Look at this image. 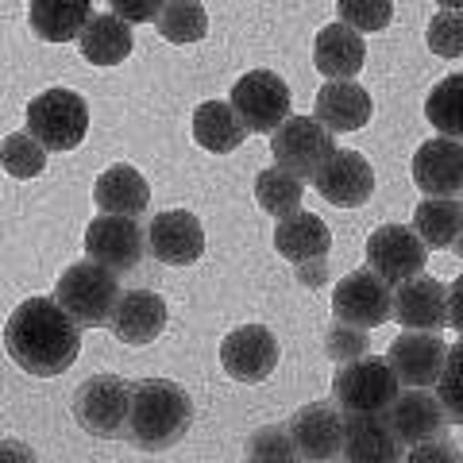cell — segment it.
Returning a JSON list of instances; mask_svg holds the SVG:
<instances>
[{"label":"cell","instance_id":"obj_1","mask_svg":"<svg viewBox=\"0 0 463 463\" xmlns=\"http://www.w3.org/2000/svg\"><path fill=\"white\" fill-rule=\"evenodd\" d=\"M5 352L20 371L54 379L74 367L81 352V325L54 298H27L5 325Z\"/></svg>","mask_w":463,"mask_h":463},{"label":"cell","instance_id":"obj_2","mask_svg":"<svg viewBox=\"0 0 463 463\" xmlns=\"http://www.w3.org/2000/svg\"><path fill=\"white\" fill-rule=\"evenodd\" d=\"M194 421L190 394L170 379H143L132 386V410H128L124 437L143 452H163L178 444Z\"/></svg>","mask_w":463,"mask_h":463},{"label":"cell","instance_id":"obj_3","mask_svg":"<svg viewBox=\"0 0 463 463\" xmlns=\"http://www.w3.org/2000/svg\"><path fill=\"white\" fill-rule=\"evenodd\" d=\"M120 274H112L100 263H74L62 270V279L54 286V301L62 306L81 328H105L112 321V309L120 301Z\"/></svg>","mask_w":463,"mask_h":463},{"label":"cell","instance_id":"obj_4","mask_svg":"<svg viewBox=\"0 0 463 463\" xmlns=\"http://www.w3.org/2000/svg\"><path fill=\"white\" fill-rule=\"evenodd\" d=\"M27 132L47 151H74L90 132V105L74 90H47L27 105Z\"/></svg>","mask_w":463,"mask_h":463},{"label":"cell","instance_id":"obj_5","mask_svg":"<svg viewBox=\"0 0 463 463\" xmlns=\"http://www.w3.org/2000/svg\"><path fill=\"white\" fill-rule=\"evenodd\" d=\"M398 374L386 359L359 355L352 364H340L336 379H332V398L344 413H386L390 402L398 398Z\"/></svg>","mask_w":463,"mask_h":463},{"label":"cell","instance_id":"obj_6","mask_svg":"<svg viewBox=\"0 0 463 463\" xmlns=\"http://www.w3.org/2000/svg\"><path fill=\"white\" fill-rule=\"evenodd\" d=\"M336 132L317 120V116H286V120L270 132V155L274 163L298 174L301 182H313V174L328 163V155L336 151Z\"/></svg>","mask_w":463,"mask_h":463},{"label":"cell","instance_id":"obj_7","mask_svg":"<svg viewBox=\"0 0 463 463\" xmlns=\"http://www.w3.org/2000/svg\"><path fill=\"white\" fill-rule=\"evenodd\" d=\"M132 410V383L116 374H93L74 394V417L90 437H120Z\"/></svg>","mask_w":463,"mask_h":463},{"label":"cell","instance_id":"obj_8","mask_svg":"<svg viewBox=\"0 0 463 463\" xmlns=\"http://www.w3.org/2000/svg\"><path fill=\"white\" fill-rule=\"evenodd\" d=\"M85 255H90L93 263L109 267L112 274H128L147 255V228H139L136 216L100 213L97 221L85 228Z\"/></svg>","mask_w":463,"mask_h":463},{"label":"cell","instance_id":"obj_9","mask_svg":"<svg viewBox=\"0 0 463 463\" xmlns=\"http://www.w3.org/2000/svg\"><path fill=\"white\" fill-rule=\"evenodd\" d=\"M332 317L359 328L386 325V317H394V286L379 279L374 270L344 274L332 289Z\"/></svg>","mask_w":463,"mask_h":463},{"label":"cell","instance_id":"obj_10","mask_svg":"<svg viewBox=\"0 0 463 463\" xmlns=\"http://www.w3.org/2000/svg\"><path fill=\"white\" fill-rule=\"evenodd\" d=\"M232 109L248 132H274L289 116V85L270 70H251L232 85Z\"/></svg>","mask_w":463,"mask_h":463},{"label":"cell","instance_id":"obj_11","mask_svg":"<svg viewBox=\"0 0 463 463\" xmlns=\"http://www.w3.org/2000/svg\"><path fill=\"white\" fill-rule=\"evenodd\" d=\"M367 263L371 270L386 279L390 286H398L413 274H425V263H429V248L425 240L417 236L413 228L405 224H383L371 232L367 240Z\"/></svg>","mask_w":463,"mask_h":463},{"label":"cell","instance_id":"obj_12","mask_svg":"<svg viewBox=\"0 0 463 463\" xmlns=\"http://www.w3.org/2000/svg\"><path fill=\"white\" fill-rule=\"evenodd\" d=\"M221 367L228 379L236 383H263L270 379V371L279 367V340L267 325H243L221 344Z\"/></svg>","mask_w":463,"mask_h":463},{"label":"cell","instance_id":"obj_13","mask_svg":"<svg viewBox=\"0 0 463 463\" xmlns=\"http://www.w3.org/2000/svg\"><path fill=\"white\" fill-rule=\"evenodd\" d=\"M289 437L301 459L325 463V459H340L344 452V410L328 402H309L289 417Z\"/></svg>","mask_w":463,"mask_h":463},{"label":"cell","instance_id":"obj_14","mask_svg":"<svg viewBox=\"0 0 463 463\" xmlns=\"http://www.w3.org/2000/svg\"><path fill=\"white\" fill-rule=\"evenodd\" d=\"M313 185L336 209H359L374 194V170L359 151H332L328 163L313 174Z\"/></svg>","mask_w":463,"mask_h":463},{"label":"cell","instance_id":"obj_15","mask_svg":"<svg viewBox=\"0 0 463 463\" xmlns=\"http://www.w3.org/2000/svg\"><path fill=\"white\" fill-rule=\"evenodd\" d=\"M147 251L166 267H190L205 251V228L194 213L166 209L147 224Z\"/></svg>","mask_w":463,"mask_h":463},{"label":"cell","instance_id":"obj_16","mask_svg":"<svg viewBox=\"0 0 463 463\" xmlns=\"http://www.w3.org/2000/svg\"><path fill=\"white\" fill-rule=\"evenodd\" d=\"M448 344L437 336V332L425 328H405L402 336L390 344L386 364L394 367L402 386H437L440 367H444Z\"/></svg>","mask_w":463,"mask_h":463},{"label":"cell","instance_id":"obj_17","mask_svg":"<svg viewBox=\"0 0 463 463\" xmlns=\"http://www.w3.org/2000/svg\"><path fill=\"white\" fill-rule=\"evenodd\" d=\"M413 182L425 197L463 194V143L448 136L421 143L413 155Z\"/></svg>","mask_w":463,"mask_h":463},{"label":"cell","instance_id":"obj_18","mask_svg":"<svg viewBox=\"0 0 463 463\" xmlns=\"http://www.w3.org/2000/svg\"><path fill=\"white\" fill-rule=\"evenodd\" d=\"M386 421L405 448H413V444H425L432 437H440L448 417H444L440 398H432L425 386H410V390H398V398L390 402Z\"/></svg>","mask_w":463,"mask_h":463},{"label":"cell","instance_id":"obj_19","mask_svg":"<svg viewBox=\"0 0 463 463\" xmlns=\"http://www.w3.org/2000/svg\"><path fill=\"white\" fill-rule=\"evenodd\" d=\"M109 328L120 344H132V347L151 344L163 336V328H166V301L151 294V289H128V294H120V301H116Z\"/></svg>","mask_w":463,"mask_h":463},{"label":"cell","instance_id":"obj_20","mask_svg":"<svg viewBox=\"0 0 463 463\" xmlns=\"http://www.w3.org/2000/svg\"><path fill=\"white\" fill-rule=\"evenodd\" d=\"M394 321L402 328H425L437 332L448 325V289L437 279L413 274L394 289Z\"/></svg>","mask_w":463,"mask_h":463},{"label":"cell","instance_id":"obj_21","mask_svg":"<svg viewBox=\"0 0 463 463\" xmlns=\"http://www.w3.org/2000/svg\"><path fill=\"white\" fill-rule=\"evenodd\" d=\"M340 456L352 463H394L402 459V440L394 437L386 413H347Z\"/></svg>","mask_w":463,"mask_h":463},{"label":"cell","instance_id":"obj_22","mask_svg":"<svg viewBox=\"0 0 463 463\" xmlns=\"http://www.w3.org/2000/svg\"><path fill=\"white\" fill-rule=\"evenodd\" d=\"M313 116L328 132H359L371 120V93L352 78H328L317 93Z\"/></svg>","mask_w":463,"mask_h":463},{"label":"cell","instance_id":"obj_23","mask_svg":"<svg viewBox=\"0 0 463 463\" xmlns=\"http://www.w3.org/2000/svg\"><path fill=\"white\" fill-rule=\"evenodd\" d=\"M328 248H332V232L321 216H313L306 209L289 213L279 221L274 228V251H279L286 263H313V259H328Z\"/></svg>","mask_w":463,"mask_h":463},{"label":"cell","instance_id":"obj_24","mask_svg":"<svg viewBox=\"0 0 463 463\" xmlns=\"http://www.w3.org/2000/svg\"><path fill=\"white\" fill-rule=\"evenodd\" d=\"M367 62V43L355 27L340 24H328L321 35H317V47H313V66L321 70L325 78H355Z\"/></svg>","mask_w":463,"mask_h":463},{"label":"cell","instance_id":"obj_25","mask_svg":"<svg viewBox=\"0 0 463 463\" xmlns=\"http://www.w3.org/2000/svg\"><path fill=\"white\" fill-rule=\"evenodd\" d=\"M93 201H97L100 213L139 216V213H147V205H151V185H147V178H143L136 166L116 163V166H109V170L97 178Z\"/></svg>","mask_w":463,"mask_h":463},{"label":"cell","instance_id":"obj_26","mask_svg":"<svg viewBox=\"0 0 463 463\" xmlns=\"http://www.w3.org/2000/svg\"><path fill=\"white\" fill-rule=\"evenodd\" d=\"M81 58L93 66H120L128 54H132L136 39H132V24L120 20L116 12H105V16H90L78 35Z\"/></svg>","mask_w":463,"mask_h":463},{"label":"cell","instance_id":"obj_27","mask_svg":"<svg viewBox=\"0 0 463 463\" xmlns=\"http://www.w3.org/2000/svg\"><path fill=\"white\" fill-rule=\"evenodd\" d=\"M90 16H93L90 0H32V5H27L32 32L43 43H70V39H78Z\"/></svg>","mask_w":463,"mask_h":463},{"label":"cell","instance_id":"obj_28","mask_svg":"<svg viewBox=\"0 0 463 463\" xmlns=\"http://www.w3.org/2000/svg\"><path fill=\"white\" fill-rule=\"evenodd\" d=\"M194 139H197V147H205L213 155H228L248 139V128H243V120L228 100H205L194 112Z\"/></svg>","mask_w":463,"mask_h":463},{"label":"cell","instance_id":"obj_29","mask_svg":"<svg viewBox=\"0 0 463 463\" xmlns=\"http://www.w3.org/2000/svg\"><path fill=\"white\" fill-rule=\"evenodd\" d=\"M413 232L425 240V248H452L463 232V205L456 197H425L413 209Z\"/></svg>","mask_w":463,"mask_h":463},{"label":"cell","instance_id":"obj_30","mask_svg":"<svg viewBox=\"0 0 463 463\" xmlns=\"http://www.w3.org/2000/svg\"><path fill=\"white\" fill-rule=\"evenodd\" d=\"M255 201H259V209L270 213V216H289V213H298L301 209V201H306V182L298 178V174H289L286 166H267V170H259V178H255Z\"/></svg>","mask_w":463,"mask_h":463},{"label":"cell","instance_id":"obj_31","mask_svg":"<svg viewBox=\"0 0 463 463\" xmlns=\"http://www.w3.org/2000/svg\"><path fill=\"white\" fill-rule=\"evenodd\" d=\"M155 27L166 43H178V47L205 39V32H209L205 5H201V0H166L163 12L155 16Z\"/></svg>","mask_w":463,"mask_h":463},{"label":"cell","instance_id":"obj_32","mask_svg":"<svg viewBox=\"0 0 463 463\" xmlns=\"http://www.w3.org/2000/svg\"><path fill=\"white\" fill-rule=\"evenodd\" d=\"M425 116L448 139H463V74H448L444 81L432 85L425 100Z\"/></svg>","mask_w":463,"mask_h":463},{"label":"cell","instance_id":"obj_33","mask_svg":"<svg viewBox=\"0 0 463 463\" xmlns=\"http://www.w3.org/2000/svg\"><path fill=\"white\" fill-rule=\"evenodd\" d=\"M0 166H5L12 178H39L43 166H47V147L32 136V132H12L0 143Z\"/></svg>","mask_w":463,"mask_h":463},{"label":"cell","instance_id":"obj_34","mask_svg":"<svg viewBox=\"0 0 463 463\" xmlns=\"http://www.w3.org/2000/svg\"><path fill=\"white\" fill-rule=\"evenodd\" d=\"M437 398L444 405V417L452 425H463V340H456L444 355L440 379H437Z\"/></svg>","mask_w":463,"mask_h":463},{"label":"cell","instance_id":"obj_35","mask_svg":"<svg viewBox=\"0 0 463 463\" xmlns=\"http://www.w3.org/2000/svg\"><path fill=\"white\" fill-rule=\"evenodd\" d=\"M336 16L355 27L359 35L364 32H386L390 20H394V0H340Z\"/></svg>","mask_w":463,"mask_h":463},{"label":"cell","instance_id":"obj_36","mask_svg":"<svg viewBox=\"0 0 463 463\" xmlns=\"http://www.w3.org/2000/svg\"><path fill=\"white\" fill-rule=\"evenodd\" d=\"M425 43H429L432 54H440V58H459V54H463V12L440 8V16L429 20Z\"/></svg>","mask_w":463,"mask_h":463},{"label":"cell","instance_id":"obj_37","mask_svg":"<svg viewBox=\"0 0 463 463\" xmlns=\"http://www.w3.org/2000/svg\"><path fill=\"white\" fill-rule=\"evenodd\" d=\"M325 352L336 359V364H352V359L367 355V328L336 321L328 328V336H325Z\"/></svg>","mask_w":463,"mask_h":463},{"label":"cell","instance_id":"obj_38","mask_svg":"<svg viewBox=\"0 0 463 463\" xmlns=\"http://www.w3.org/2000/svg\"><path fill=\"white\" fill-rule=\"evenodd\" d=\"M251 459L259 456H267V459H294L298 456V448H294V437H289V429H267V432H259V437L251 440Z\"/></svg>","mask_w":463,"mask_h":463},{"label":"cell","instance_id":"obj_39","mask_svg":"<svg viewBox=\"0 0 463 463\" xmlns=\"http://www.w3.org/2000/svg\"><path fill=\"white\" fill-rule=\"evenodd\" d=\"M166 0H109V12H116L128 24H155Z\"/></svg>","mask_w":463,"mask_h":463},{"label":"cell","instance_id":"obj_40","mask_svg":"<svg viewBox=\"0 0 463 463\" xmlns=\"http://www.w3.org/2000/svg\"><path fill=\"white\" fill-rule=\"evenodd\" d=\"M410 459H413V463H425V459H452V463H459L463 456L456 452V444H452V440L432 437V440H425V444H413Z\"/></svg>","mask_w":463,"mask_h":463},{"label":"cell","instance_id":"obj_41","mask_svg":"<svg viewBox=\"0 0 463 463\" xmlns=\"http://www.w3.org/2000/svg\"><path fill=\"white\" fill-rule=\"evenodd\" d=\"M448 325H452L463 336V274L448 286Z\"/></svg>","mask_w":463,"mask_h":463},{"label":"cell","instance_id":"obj_42","mask_svg":"<svg viewBox=\"0 0 463 463\" xmlns=\"http://www.w3.org/2000/svg\"><path fill=\"white\" fill-rule=\"evenodd\" d=\"M440 8H452V12H463V0H437Z\"/></svg>","mask_w":463,"mask_h":463},{"label":"cell","instance_id":"obj_43","mask_svg":"<svg viewBox=\"0 0 463 463\" xmlns=\"http://www.w3.org/2000/svg\"><path fill=\"white\" fill-rule=\"evenodd\" d=\"M452 248H456V251L463 255V232H459V236H456V243H452Z\"/></svg>","mask_w":463,"mask_h":463},{"label":"cell","instance_id":"obj_44","mask_svg":"<svg viewBox=\"0 0 463 463\" xmlns=\"http://www.w3.org/2000/svg\"><path fill=\"white\" fill-rule=\"evenodd\" d=\"M459 205H463V197H459Z\"/></svg>","mask_w":463,"mask_h":463}]
</instances>
